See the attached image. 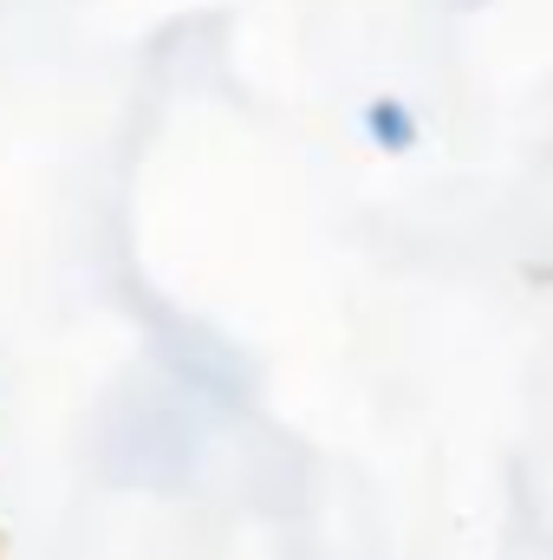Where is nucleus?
I'll list each match as a JSON object with an SVG mask.
<instances>
[{
	"mask_svg": "<svg viewBox=\"0 0 553 560\" xmlns=\"http://www.w3.org/2000/svg\"><path fill=\"white\" fill-rule=\"evenodd\" d=\"M365 138L378 143V150H391V156H404V150H416V112L404 105V98H372L365 105Z\"/></svg>",
	"mask_w": 553,
	"mask_h": 560,
	"instance_id": "nucleus-1",
	"label": "nucleus"
}]
</instances>
